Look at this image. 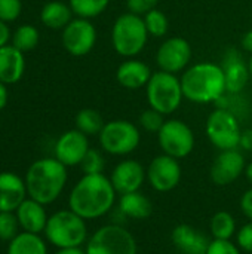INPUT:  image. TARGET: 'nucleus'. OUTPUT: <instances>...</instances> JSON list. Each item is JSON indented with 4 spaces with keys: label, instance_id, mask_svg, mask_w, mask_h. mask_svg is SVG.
<instances>
[{
    "label": "nucleus",
    "instance_id": "35",
    "mask_svg": "<svg viewBox=\"0 0 252 254\" xmlns=\"http://www.w3.org/2000/svg\"><path fill=\"white\" fill-rule=\"evenodd\" d=\"M206 254H242L238 244L230 240H211Z\"/></svg>",
    "mask_w": 252,
    "mask_h": 254
},
{
    "label": "nucleus",
    "instance_id": "4",
    "mask_svg": "<svg viewBox=\"0 0 252 254\" xmlns=\"http://www.w3.org/2000/svg\"><path fill=\"white\" fill-rule=\"evenodd\" d=\"M43 234L46 241L56 249L82 247L88 241L86 220L70 208L49 216Z\"/></svg>",
    "mask_w": 252,
    "mask_h": 254
},
{
    "label": "nucleus",
    "instance_id": "21",
    "mask_svg": "<svg viewBox=\"0 0 252 254\" xmlns=\"http://www.w3.org/2000/svg\"><path fill=\"white\" fill-rule=\"evenodd\" d=\"M15 214L18 217L21 231L31 232V234L45 232L49 216L46 214V210H45L43 204H40V202H37V201H34L31 198H27L16 208Z\"/></svg>",
    "mask_w": 252,
    "mask_h": 254
},
{
    "label": "nucleus",
    "instance_id": "30",
    "mask_svg": "<svg viewBox=\"0 0 252 254\" xmlns=\"http://www.w3.org/2000/svg\"><path fill=\"white\" fill-rule=\"evenodd\" d=\"M146 28L149 36L153 37H163L166 36L168 30H169V19L165 15V12H162L160 9H153L149 13H146L143 16Z\"/></svg>",
    "mask_w": 252,
    "mask_h": 254
},
{
    "label": "nucleus",
    "instance_id": "19",
    "mask_svg": "<svg viewBox=\"0 0 252 254\" xmlns=\"http://www.w3.org/2000/svg\"><path fill=\"white\" fill-rule=\"evenodd\" d=\"M151 76L153 73L150 67L144 61L135 58L125 60L116 70V80L119 82V85L132 91L146 88Z\"/></svg>",
    "mask_w": 252,
    "mask_h": 254
},
{
    "label": "nucleus",
    "instance_id": "7",
    "mask_svg": "<svg viewBox=\"0 0 252 254\" xmlns=\"http://www.w3.org/2000/svg\"><path fill=\"white\" fill-rule=\"evenodd\" d=\"M86 254H138L135 237L117 223L104 225L86 241Z\"/></svg>",
    "mask_w": 252,
    "mask_h": 254
},
{
    "label": "nucleus",
    "instance_id": "17",
    "mask_svg": "<svg viewBox=\"0 0 252 254\" xmlns=\"http://www.w3.org/2000/svg\"><path fill=\"white\" fill-rule=\"evenodd\" d=\"M171 241L181 254H206L211 240L192 225H177L171 232Z\"/></svg>",
    "mask_w": 252,
    "mask_h": 254
},
{
    "label": "nucleus",
    "instance_id": "36",
    "mask_svg": "<svg viewBox=\"0 0 252 254\" xmlns=\"http://www.w3.org/2000/svg\"><path fill=\"white\" fill-rule=\"evenodd\" d=\"M236 244L245 253L252 254V222L250 220L236 232Z\"/></svg>",
    "mask_w": 252,
    "mask_h": 254
},
{
    "label": "nucleus",
    "instance_id": "27",
    "mask_svg": "<svg viewBox=\"0 0 252 254\" xmlns=\"http://www.w3.org/2000/svg\"><path fill=\"white\" fill-rule=\"evenodd\" d=\"M76 129H79L80 132H83L85 135H100L104 124V119L101 116L100 112H97L95 109L86 107L82 109L77 115H76Z\"/></svg>",
    "mask_w": 252,
    "mask_h": 254
},
{
    "label": "nucleus",
    "instance_id": "15",
    "mask_svg": "<svg viewBox=\"0 0 252 254\" xmlns=\"http://www.w3.org/2000/svg\"><path fill=\"white\" fill-rule=\"evenodd\" d=\"M89 149L91 147L88 135H85L79 129H70L59 135L55 143L53 153L55 158L68 168L80 165Z\"/></svg>",
    "mask_w": 252,
    "mask_h": 254
},
{
    "label": "nucleus",
    "instance_id": "5",
    "mask_svg": "<svg viewBox=\"0 0 252 254\" xmlns=\"http://www.w3.org/2000/svg\"><path fill=\"white\" fill-rule=\"evenodd\" d=\"M149 33L143 16L125 12L116 18L111 28V45L123 58L137 57L147 45Z\"/></svg>",
    "mask_w": 252,
    "mask_h": 254
},
{
    "label": "nucleus",
    "instance_id": "29",
    "mask_svg": "<svg viewBox=\"0 0 252 254\" xmlns=\"http://www.w3.org/2000/svg\"><path fill=\"white\" fill-rule=\"evenodd\" d=\"M108 3L110 0H68L73 13L86 19L101 15L107 9Z\"/></svg>",
    "mask_w": 252,
    "mask_h": 254
},
{
    "label": "nucleus",
    "instance_id": "2",
    "mask_svg": "<svg viewBox=\"0 0 252 254\" xmlns=\"http://www.w3.org/2000/svg\"><path fill=\"white\" fill-rule=\"evenodd\" d=\"M25 188L28 198L49 205L55 202L65 189L68 173L67 167L55 156L34 161L25 173Z\"/></svg>",
    "mask_w": 252,
    "mask_h": 254
},
{
    "label": "nucleus",
    "instance_id": "20",
    "mask_svg": "<svg viewBox=\"0 0 252 254\" xmlns=\"http://www.w3.org/2000/svg\"><path fill=\"white\" fill-rule=\"evenodd\" d=\"M223 71L226 76V89L229 94H239L248 83L251 74L248 64L244 63L236 49H230L223 63Z\"/></svg>",
    "mask_w": 252,
    "mask_h": 254
},
{
    "label": "nucleus",
    "instance_id": "34",
    "mask_svg": "<svg viewBox=\"0 0 252 254\" xmlns=\"http://www.w3.org/2000/svg\"><path fill=\"white\" fill-rule=\"evenodd\" d=\"M22 10L21 0H0V19L4 22H12L18 19Z\"/></svg>",
    "mask_w": 252,
    "mask_h": 254
},
{
    "label": "nucleus",
    "instance_id": "43",
    "mask_svg": "<svg viewBox=\"0 0 252 254\" xmlns=\"http://www.w3.org/2000/svg\"><path fill=\"white\" fill-rule=\"evenodd\" d=\"M55 254H86L82 247H73V249H58Z\"/></svg>",
    "mask_w": 252,
    "mask_h": 254
},
{
    "label": "nucleus",
    "instance_id": "12",
    "mask_svg": "<svg viewBox=\"0 0 252 254\" xmlns=\"http://www.w3.org/2000/svg\"><path fill=\"white\" fill-rule=\"evenodd\" d=\"M192 45L180 36L168 37L156 52V63L159 70L177 74L184 71L192 61Z\"/></svg>",
    "mask_w": 252,
    "mask_h": 254
},
{
    "label": "nucleus",
    "instance_id": "11",
    "mask_svg": "<svg viewBox=\"0 0 252 254\" xmlns=\"http://www.w3.org/2000/svg\"><path fill=\"white\" fill-rule=\"evenodd\" d=\"M61 42L64 49L73 57L88 55L97 43V28L86 18H74L62 30Z\"/></svg>",
    "mask_w": 252,
    "mask_h": 254
},
{
    "label": "nucleus",
    "instance_id": "32",
    "mask_svg": "<svg viewBox=\"0 0 252 254\" xmlns=\"http://www.w3.org/2000/svg\"><path fill=\"white\" fill-rule=\"evenodd\" d=\"M80 168L83 174H102L105 168V159L100 150L89 149L80 164Z\"/></svg>",
    "mask_w": 252,
    "mask_h": 254
},
{
    "label": "nucleus",
    "instance_id": "41",
    "mask_svg": "<svg viewBox=\"0 0 252 254\" xmlns=\"http://www.w3.org/2000/svg\"><path fill=\"white\" fill-rule=\"evenodd\" d=\"M7 100H9L7 86H6V83L0 82V110L6 107V104H7Z\"/></svg>",
    "mask_w": 252,
    "mask_h": 254
},
{
    "label": "nucleus",
    "instance_id": "37",
    "mask_svg": "<svg viewBox=\"0 0 252 254\" xmlns=\"http://www.w3.org/2000/svg\"><path fill=\"white\" fill-rule=\"evenodd\" d=\"M159 0H126V9L131 13L144 16L150 10L157 7Z\"/></svg>",
    "mask_w": 252,
    "mask_h": 254
},
{
    "label": "nucleus",
    "instance_id": "13",
    "mask_svg": "<svg viewBox=\"0 0 252 254\" xmlns=\"http://www.w3.org/2000/svg\"><path fill=\"white\" fill-rule=\"evenodd\" d=\"M183 170L180 161L169 155H159L147 167V180L150 186L160 193L174 190L181 182Z\"/></svg>",
    "mask_w": 252,
    "mask_h": 254
},
{
    "label": "nucleus",
    "instance_id": "31",
    "mask_svg": "<svg viewBox=\"0 0 252 254\" xmlns=\"http://www.w3.org/2000/svg\"><path fill=\"white\" fill-rule=\"evenodd\" d=\"M19 222L15 213L0 211V241L10 243L19 234Z\"/></svg>",
    "mask_w": 252,
    "mask_h": 254
},
{
    "label": "nucleus",
    "instance_id": "16",
    "mask_svg": "<svg viewBox=\"0 0 252 254\" xmlns=\"http://www.w3.org/2000/svg\"><path fill=\"white\" fill-rule=\"evenodd\" d=\"M146 179H147V170H144L143 164L135 159L120 161L110 174L113 188L119 195L140 190Z\"/></svg>",
    "mask_w": 252,
    "mask_h": 254
},
{
    "label": "nucleus",
    "instance_id": "45",
    "mask_svg": "<svg viewBox=\"0 0 252 254\" xmlns=\"http://www.w3.org/2000/svg\"><path fill=\"white\" fill-rule=\"evenodd\" d=\"M248 68H250V74H251V77H252V54H251L250 61H248Z\"/></svg>",
    "mask_w": 252,
    "mask_h": 254
},
{
    "label": "nucleus",
    "instance_id": "25",
    "mask_svg": "<svg viewBox=\"0 0 252 254\" xmlns=\"http://www.w3.org/2000/svg\"><path fill=\"white\" fill-rule=\"evenodd\" d=\"M7 254H48V246L40 234L22 231L7 244Z\"/></svg>",
    "mask_w": 252,
    "mask_h": 254
},
{
    "label": "nucleus",
    "instance_id": "42",
    "mask_svg": "<svg viewBox=\"0 0 252 254\" xmlns=\"http://www.w3.org/2000/svg\"><path fill=\"white\" fill-rule=\"evenodd\" d=\"M242 48H244L247 52L252 54V30L247 31V33L244 34V37H242Z\"/></svg>",
    "mask_w": 252,
    "mask_h": 254
},
{
    "label": "nucleus",
    "instance_id": "9",
    "mask_svg": "<svg viewBox=\"0 0 252 254\" xmlns=\"http://www.w3.org/2000/svg\"><path fill=\"white\" fill-rule=\"evenodd\" d=\"M205 129L208 140L220 152L239 147L242 129L236 113L232 110L224 107H217L212 110L206 119Z\"/></svg>",
    "mask_w": 252,
    "mask_h": 254
},
{
    "label": "nucleus",
    "instance_id": "40",
    "mask_svg": "<svg viewBox=\"0 0 252 254\" xmlns=\"http://www.w3.org/2000/svg\"><path fill=\"white\" fill-rule=\"evenodd\" d=\"M9 39H12V34H10V30L7 27V22L0 19V48L7 45Z\"/></svg>",
    "mask_w": 252,
    "mask_h": 254
},
{
    "label": "nucleus",
    "instance_id": "26",
    "mask_svg": "<svg viewBox=\"0 0 252 254\" xmlns=\"http://www.w3.org/2000/svg\"><path fill=\"white\" fill-rule=\"evenodd\" d=\"M209 232L214 240H232L238 232L236 219L229 211H217L211 217Z\"/></svg>",
    "mask_w": 252,
    "mask_h": 254
},
{
    "label": "nucleus",
    "instance_id": "33",
    "mask_svg": "<svg viewBox=\"0 0 252 254\" xmlns=\"http://www.w3.org/2000/svg\"><path fill=\"white\" fill-rule=\"evenodd\" d=\"M163 116L165 115H162L160 112L150 107L140 115V125L144 131H147L150 134H157L165 124Z\"/></svg>",
    "mask_w": 252,
    "mask_h": 254
},
{
    "label": "nucleus",
    "instance_id": "10",
    "mask_svg": "<svg viewBox=\"0 0 252 254\" xmlns=\"http://www.w3.org/2000/svg\"><path fill=\"white\" fill-rule=\"evenodd\" d=\"M157 141L165 155L175 159L187 158L195 149V134L192 128L180 119H168L157 132Z\"/></svg>",
    "mask_w": 252,
    "mask_h": 254
},
{
    "label": "nucleus",
    "instance_id": "38",
    "mask_svg": "<svg viewBox=\"0 0 252 254\" xmlns=\"http://www.w3.org/2000/svg\"><path fill=\"white\" fill-rule=\"evenodd\" d=\"M241 210H242L244 216L252 222V188L248 189L247 192H244V195L241 198Z\"/></svg>",
    "mask_w": 252,
    "mask_h": 254
},
{
    "label": "nucleus",
    "instance_id": "3",
    "mask_svg": "<svg viewBox=\"0 0 252 254\" xmlns=\"http://www.w3.org/2000/svg\"><path fill=\"white\" fill-rule=\"evenodd\" d=\"M180 80L184 98L196 104L217 103L227 92L223 67L215 63H198L187 67Z\"/></svg>",
    "mask_w": 252,
    "mask_h": 254
},
{
    "label": "nucleus",
    "instance_id": "18",
    "mask_svg": "<svg viewBox=\"0 0 252 254\" xmlns=\"http://www.w3.org/2000/svg\"><path fill=\"white\" fill-rule=\"evenodd\" d=\"M28 198L25 180L12 171L0 173V211H12Z\"/></svg>",
    "mask_w": 252,
    "mask_h": 254
},
{
    "label": "nucleus",
    "instance_id": "24",
    "mask_svg": "<svg viewBox=\"0 0 252 254\" xmlns=\"http://www.w3.org/2000/svg\"><path fill=\"white\" fill-rule=\"evenodd\" d=\"M42 22L52 30H64L67 24L73 19V10L70 4L64 1H49L40 10Z\"/></svg>",
    "mask_w": 252,
    "mask_h": 254
},
{
    "label": "nucleus",
    "instance_id": "22",
    "mask_svg": "<svg viewBox=\"0 0 252 254\" xmlns=\"http://www.w3.org/2000/svg\"><path fill=\"white\" fill-rule=\"evenodd\" d=\"M25 71L24 52L13 45H4L0 48V82L10 85L16 83Z\"/></svg>",
    "mask_w": 252,
    "mask_h": 254
},
{
    "label": "nucleus",
    "instance_id": "28",
    "mask_svg": "<svg viewBox=\"0 0 252 254\" xmlns=\"http://www.w3.org/2000/svg\"><path fill=\"white\" fill-rule=\"evenodd\" d=\"M40 40V34L39 30L34 25L30 24H24L19 25L15 33L12 34V45L19 49L21 52H30L33 51Z\"/></svg>",
    "mask_w": 252,
    "mask_h": 254
},
{
    "label": "nucleus",
    "instance_id": "6",
    "mask_svg": "<svg viewBox=\"0 0 252 254\" xmlns=\"http://www.w3.org/2000/svg\"><path fill=\"white\" fill-rule=\"evenodd\" d=\"M146 94L149 106L162 115H172L180 109L184 100L181 80L177 74L162 70L153 73L146 86Z\"/></svg>",
    "mask_w": 252,
    "mask_h": 254
},
{
    "label": "nucleus",
    "instance_id": "39",
    "mask_svg": "<svg viewBox=\"0 0 252 254\" xmlns=\"http://www.w3.org/2000/svg\"><path fill=\"white\" fill-rule=\"evenodd\" d=\"M239 147L247 150V152H252V129H244L242 131Z\"/></svg>",
    "mask_w": 252,
    "mask_h": 254
},
{
    "label": "nucleus",
    "instance_id": "1",
    "mask_svg": "<svg viewBox=\"0 0 252 254\" xmlns=\"http://www.w3.org/2000/svg\"><path fill=\"white\" fill-rule=\"evenodd\" d=\"M116 195L110 177L104 173L83 174L70 192L68 208L85 220H95L111 211Z\"/></svg>",
    "mask_w": 252,
    "mask_h": 254
},
{
    "label": "nucleus",
    "instance_id": "44",
    "mask_svg": "<svg viewBox=\"0 0 252 254\" xmlns=\"http://www.w3.org/2000/svg\"><path fill=\"white\" fill-rule=\"evenodd\" d=\"M245 177H247V180L250 182L252 185V161L250 164H247V167H245Z\"/></svg>",
    "mask_w": 252,
    "mask_h": 254
},
{
    "label": "nucleus",
    "instance_id": "23",
    "mask_svg": "<svg viewBox=\"0 0 252 254\" xmlns=\"http://www.w3.org/2000/svg\"><path fill=\"white\" fill-rule=\"evenodd\" d=\"M117 208L123 217L132 219V220H144L150 217L153 213L151 201L140 190L120 195Z\"/></svg>",
    "mask_w": 252,
    "mask_h": 254
},
{
    "label": "nucleus",
    "instance_id": "14",
    "mask_svg": "<svg viewBox=\"0 0 252 254\" xmlns=\"http://www.w3.org/2000/svg\"><path fill=\"white\" fill-rule=\"evenodd\" d=\"M245 158L238 149L221 150L211 165L209 177L214 185L227 186L235 183L245 173Z\"/></svg>",
    "mask_w": 252,
    "mask_h": 254
},
{
    "label": "nucleus",
    "instance_id": "8",
    "mask_svg": "<svg viewBox=\"0 0 252 254\" xmlns=\"http://www.w3.org/2000/svg\"><path fill=\"white\" fill-rule=\"evenodd\" d=\"M101 149L113 156H126L137 150L141 141V132L137 125L125 119L107 122L100 135Z\"/></svg>",
    "mask_w": 252,
    "mask_h": 254
}]
</instances>
